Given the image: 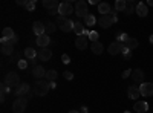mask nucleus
Returning <instances> with one entry per match:
<instances>
[{
	"instance_id": "1",
	"label": "nucleus",
	"mask_w": 153,
	"mask_h": 113,
	"mask_svg": "<svg viewBox=\"0 0 153 113\" xmlns=\"http://www.w3.org/2000/svg\"><path fill=\"white\" fill-rule=\"evenodd\" d=\"M49 90H51V83L46 78L35 81V84H34V95H37V96H46Z\"/></svg>"
},
{
	"instance_id": "2",
	"label": "nucleus",
	"mask_w": 153,
	"mask_h": 113,
	"mask_svg": "<svg viewBox=\"0 0 153 113\" xmlns=\"http://www.w3.org/2000/svg\"><path fill=\"white\" fill-rule=\"evenodd\" d=\"M57 24H58V28H60L63 32H71V31H74L75 21H72L71 18H66V17L60 16L58 20H57Z\"/></svg>"
},
{
	"instance_id": "3",
	"label": "nucleus",
	"mask_w": 153,
	"mask_h": 113,
	"mask_svg": "<svg viewBox=\"0 0 153 113\" xmlns=\"http://www.w3.org/2000/svg\"><path fill=\"white\" fill-rule=\"evenodd\" d=\"M26 106H28V98H17L14 103H12V112L14 113H23L26 110Z\"/></svg>"
},
{
	"instance_id": "4",
	"label": "nucleus",
	"mask_w": 153,
	"mask_h": 113,
	"mask_svg": "<svg viewBox=\"0 0 153 113\" xmlns=\"http://www.w3.org/2000/svg\"><path fill=\"white\" fill-rule=\"evenodd\" d=\"M118 21V17L117 16H112V14H107V16H101L98 18V24L101 28H110L113 23Z\"/></svg>"
},
{
	"instance_id": "5",
	"label": "nucleus",
	"mask_w": 153,
	"mask_h": 113,
	"mask_svg": "<svg viewBox=\"0 0 153 113\" xmlns=\"http://www.w3.org/2000/svg\"><path fill=\"white\" fill-rule=\"evenodd\" d=\"M5 84L9 86V87H19L20 86V77H19V73L16 72H9L6 73V77H5Z\"/></svg>"
},
{
	"instance_id": "6",
	"label": "nucleus",
	"mask_w": 153,
	"mask_h": 113,
	"mask_svg": "<svg viewBox=\"0 0 153 113\" xmlns=\"http://www.w3.org/2000/svg\"><path fill=\"white\" fill-rule=\"evenodd\" d=\"M89 14V11H87V3L83 2V0H80V2H76L75 3V16L76 17H86Z\"/></svg>"
},
{
	"instance_id": "7",
	"label": "nucleus",
	"mask_w": 153,
	"mask_h": 113,
	"mask_svg": "<svg viewBox=\"0 0 153 113\" xmlns=\"http://www.w3.org/2000/svg\"><path fill=\"white\" fill-rule=\"evenodd\" d=\"M72 12H75V6H72L71 2H61L60 3V16L66 17V16H71Z\"/></svg>"
},
{
	"instance_id": "8",
	"label": "nucleus",
	"mask_w": 153,
	"mask_h": 113,
	"mask_svg": "<svg viewBox=\"0 0 153 113\" xmlns=\"http://www.w3.org/2000/svg\"><path fill=\"white\" fill-rule=\"evenodd\" d=\"M14 93L17 95V98H22V96H25V95H29L31 93V86L28 84V83H22L19 87H16L14 89Z\"/></svg>"
},
{
	"instance_id": "9",
	"label": "nucleus",
	"mask_w": 153,
	"mask_h": 113,
	"mask_svg": "<svg viewBox=\"0 0 153 113\" xmlns=\"http://www.w3.org/2000/svg\"><path fill=\"white\" fill-rule=\"evenodd\" d=\"M139 92L141 96H153V83H143L139 86Z\"/></svg>"
},
{
	"instance_id": "10",
	"label": "nucleus",
	"mask_w": 153,
	"mask_h": 113,
	"mask_svg": "<svg viewBox=\"0 0 153 113\" xmlns=\"http://www.w3.org/2000/svg\"><path fill=\"white\" fill-rule=\"evenodd\" d=\"M121 51H123V43H120L118 40L113 41V43H110L109 47H107V52H109L110 55H118V54H121Z\"/></svg>"
},
{
	"instance_id": "11",
	"label": "nucleus",
	"mask_w": 153,
	"mask_h": 113,
	"mask_svg": "<svg viewBox=\"0 0 153 113\" xmlns=\"http://www.w3.org/2000/svg\"><path fill=\"white\" fill-rule=\"evenodd\" d=\"M32 31H34V34H35L37 37L45 35V34H46V26H45V23H42V21H34Z\"/></svg>"
},
{
	"instance_id": "12",
	"label": "nucleus",
	"mask_w": 153,
	"mask_h": 113,
	"mask_svg": "<svg viewBox=\"0 0 153 113\" xmlns=\"http://www.w3.org/2000/svg\"><path fill=\"white\" fill-rule=\"evenodd\" d=\"M144 78H146V73H144L141 69H135V70H132V80H133L135 83L143 84V83H144Z\"/></svg>"
},
{
	"instance_id": "13",
	"label": "nucleus",
	"mask_w": 153,
	"mask_h": 113,
	"mask_svg": "<svg viewBox=\"0 0 153 113\" xmlns=\"http://www.w3.org/2000/svg\"><path fill=\"white\" fill-rule=\"evenodd\" d=\"M49 43H51V38L48 37V34H45V35H40V37H37V40H35V44H37L38 47H42V49L48 47V46H49Z\"/></svg>"
},
{
	"instance_id": "14",
	"label": "nucleus",
	"mask_w": 153,
	"mask_h": 113,
	"mask_svg": "<svg viewBox=\"0 0 153 113\" xmlns=\"http://www.w3.org/2000/svg\"><path fill=\"white\" fill-rule=\"evenodd\" d=\"M75 47L80 49V51H84V49L87 47V37L84 35H80L75 38Z\"/></svg>"
},
{
	"instance_id": "15",
	"label": "nucleus",
	"mask_w": 153,
	"mask_h": 113,
	"mask_svg": "<svg viewBox=\"0 0 153 113\" xmlns=\"http://www.w3.org/2000/svg\"><path fill=\"white\" fill-rule=\"evenodd\" d=\"M32 77L37 78V80H42L43 77H46V70L43 66H34L32 69Z\"/></svg>"
},
{
	"instance_id": "16",
	"label": "nucleus",
	"mask_w": 153,
	"mask_h": 113,
	"mask_svg": "<svg viewBox=\"0 0 153 113\" xmlns=\"http://www.w3.org/2000/svg\"><path fill=\"white\" fill-rule=\"evenodd\" d=\"M133 110L138 113H146V112H149V104L146 101H136L133 106Z\"/></svg>"
},
{
	"instance_id": "17",
	"label": "nucleus",
	"mask_w": 153,
	"mask_h": 113,
	"mask_svg": "<svg viewBox=\"0 0 153 113\" xmlns=\"http://www.w3.org/2000/svg\"><path fill=\"white\" fill-rule=\"evenodd\" d=\"M123 46L124 47H127L129 51H133V49H136L138 46H139V41L136 40V38H132V37H129L124 43H123Z\"/></svg>"
},
{
	"instance_id": "18",
	"label": "nucleus",
	"mask_w": 153,
	"mask_h": 113,
	"mask_svg": "<svg viewBox=\"0 0 153 113\" xmlns=\"http://www.w3.org/2000/svg\"><path fill=\"white\" fill-rule=\"evenodd\" d=\"M98 12H100L101 16H107V14H110V12H112V6L107 2H101L98 5Z\"/></svg>"
},
{
	"instance_id": "19",
	"label": "nucleus",
	"mask_w": 153,
	"mask_h": 113,
	"mask_svg": "<svg viewBox=\"0 0 153 113\" xmlns=\"http://www.w3.org/2000/svg\"><path fill=\"white\" fill-rule=\"evenodd\" d=\"M127 96H129L130 99H136L141 96V92H139V87L136 86H130L129 89H127Z\"/></svg>"
},
{
	"instance_id": "20",
	"label": "nucleus",
	"mask_w": 153,
	"mask_h": 113,
	"mask_svg": "<svg viewBox=\"0 0 153 113\" xmlns=\"http://www.w3.org/2000/svg\"><path fill=\"white\" fill-rule=\"evenodd\" d=\"M19 38H17V35L16 37H12V38H2L0 40V43H2V47H14L17 44Z\"/></svg>"
},
{
	"instance_id": "21",
	"label": "nucleus",
	"mask_w": 153,
	"mask_h": 113,
	"mask_svg": "<svg viewBox=\"0 0 153 113\" xmlns=\"http://www.w3.org/2000/svg\"><path fill=\"white\" fill-rule=\"evenodd\" d=\"M51 57H52V51H51V49H48V47L40 49V52H38V58H40L42 61H49Z\"/></svg>"
},
{
	"instance_id": "22",
	"label": "nucleus",
	"mask_w": 153,
	"mask_h": 113,
	"mask_svg": "<svg viewBox=\"0 0 153 113\" xmlns=\"http://www.w3.org/2000/svg\"><path fill=\"white\" fill-rule=\"evenodd\" d=\"M37 57H38V54H37V51L34 47H26V49H25V58H26V60L34 61Z\"/></svg>"
},
{
	"instance_id": "23",
	"label": "nucleus",
	"mask_w": 153,
	"mask_h": 113,
	"mask_svg": "<svg viewBox=\"0 0 153 113\" xmlns=\"http://www.w3.org/2000/svg\"><path fill=\"white\" fill-rule=\"evenodd\" d=\"M42 5H43L46 9H49V11H52V9H57V8H60V3L57 2V0H43V2H42Z\"/></svg>"
},
{
	"instance_id": "24",
	"label": "nucleus",
	"mask_w": 153,
	"mask_h": 113,
	"mask_svg": "<svg viewBox=\"0 0 153 113\" xmlns=\"http://www.w3.org/2000/svg\"><path fill=\"white\" fill-rule=\"evenodd\" d=\"M136 14H138L139 17H147V14H149V8H147V5H144V3H138V5H136Z\"/></svg>"
},
{
	"instance_id": "25",
	"label": "nucleus",
	"mask_w": 153,
	"mask_h": 113,
	"mask_svg": "<svg viewBox=\"0 0 153 113\" xmlns=\"http://www.w3.org/2000/svg\"><path fill=\"white\" fill-rule=\"evenodd\" d=\"M91 49H92V52L95 55H101V54H103V51H104V46L101 44L100 41H95V43L91 44Z\"/></svg>"
},
{
	"instance_id": "26",
	"label": "nucleus",
	"mask_w": 153,
	"mask_h": 113,
	"mask_svg": "<svg viewBox=\"0 0 153 113\" xmlns=\"http://www.w3.org/2000/svg\"><path fill=\"white\" fill-rule=\"evenodd\" d=\"M83 20H84V24H86V26H94L95 23H98V20L95 18V16H94V14H87Z\"/></svg>"
},
{
	"instance_id": "27",
	"label": "nucleus",
	"mask_w": 153,
	"mask_h": 113,
	"mask_svg": "<svg viewBox=\"0 0 153 113\" xmlns=\"http://www.w3.org/2000/svg\"><path fill=\"white\" fill-rule=\"evenodd\" d=\"M0 90H2V93H0V96H2V98H0V101L3 103L5 99H6V95L11 92V87H9V86H6V84L3 83L2 86H0Z\"/></svg>"
},
{
	"instance_id": "28",
	"label": "nucleus",
	"mask_w": 153,
	"mask_h": 113,
	"mask_svg": "<svg viewBox=\"0 0 153 113\" xmlns=\"http://www.w3.org/2000/svg\"><path fill=\"white\" fill-rule=\"evenodd\" d=\"M57 77H58V73H57V70H54V69H51V70H46V80L49 81V83H52V81H55L57 80Z\"/></svg>"
},
{
	"instance_id": "29",
	"label": "nucleus",
	"mask_w": 153,
	"mask_h": 113,
	"mask_svg": "<svg viewBox=\"0 0 153 113\" xmlns=\"http://www.w3.org/2000/svg\"><path fill=\"white\" fill-rule=\"evenodd\" d=\"M84 26H83V23L81 21H75V24H74V32L76 34V35H83V32H84Z\"/></svg>"
},
{
	"instance_id": "30",
	"label": "nucleus",
	"mask_w": 153,
	"mask_h": 113,
	"mask_svg": "<svg viewBox=\"0 0 153 113\" xmlns=\"http://www.w3.org/2000/svg\"><path fill=\"white\" fill-rule=\"evenodd\" d=\"M132 12H136V5H135L133 2H127V3H126V9H124V14L130 16Z\"/></svg>"
},
{
	"instance_id": "31",
	"label": "nucleus",
	"mask_w": 153,
	"mask_h": 113,
	"mask_svg": "<svg viewBox=\"0 0 153 113\" xmlns=\"http://www.w3.org/2000/svg\"><path fill=\"white\" fill-rule=\"evenodd\" d=\"M126 0H117L115 2V11L117 12H124V9H126Z\"/></svg>"
},
{
	"instance_id": "32",
	"label": "nucleus",
	"mask_w": 153,
	"mask_h": 113,
	"mask_svg": "<svg viewBox=\"0 0 153 113\" xmlns=\"http://www.w3.org/2000/svg\"><path fill=\"white\" fill-rule=\"evenodd\" d=\"M12 37H16V34L11 28H5L2 31V38H12Z\"/></svg>"
},
{
	"instance_id": "33",
	"label": "nucleus",
	"mask_w": 153,
	"mask_h": 113,
	"mask_svg": "<svg viewBox=\"0 0 153 113\" xmlns=\"http://www.w3.org/2000/svg\"><path fill=\"white\" fill-rule=\"evenodd\" d=\"M45 26H46V34H54L55 29H57L55 23H52V21H46V23H45Z\"/></svg>"
},
{
	"instance_id": "34",
	"label": "nucleus",
	"mask_w": 153,
	"mask_h": 113,
	"mask_svg": "<svg viewBox=\"0 0 153 113\" xmlns=\"http://www.w3.org/2000/svg\"><path fill=\"white\" fill-rule=\"evenodd\" d=\"M25 8H26L29 12H31V11H34V9H35V0H28L26 5H25Z\"/></svg>"
},
{
	"instance_id": "35",
	"label": "nucleus",
	"mask_w": 153,
	"mask_h": 113,
	"mask_svg": "<svg viewBox=\"0 0 153 113\" xmlns=\"http://www.w3.org/2000/svg\"><path fill=\"white\" fill-rule=\"evenodd\" d=\"M98 38H100V34H98L97 31H91V35H89V40H92V43H95V41H98Z\"/></svg>"
},
{
	"instance_id": "36",
	"label": "nucleus",
	"mask_w": 153,
	"mask_h": 113,
	"mask_svg": "<svg viewBox=\"0 0 153 113\" xmlns=\"http://www.w3.org/2000/svg\"><path fill=\"white\" fill-rule=\"evenodd\" d=\"M17 66H19V69H26L28 67V61L26 60H19V63H17Z\"/></svg>"
},
{
	"instance_id": "37",
	"label": "nucleus",
	"mask_w": 153,
	"mask_h": 113,
	"mask_svg": "<svg viewBox=\"0 0 153 113\" xmlns=\"http://www.w3.org/2000/svg\"><path fill=\"white\" fill-rule=\"evenodd\" d=\"M61 63H63V64H69V63H71V57L68 54H63L61 55Z\"/></svg>"
},
{
	"instance_id": "38",
	"label": "nucleus",
	"mask_w": 153,
	"mask_h": 113,
	"mask_svg": "<svg viewBox=\"0 0 153 113\" xmlns=\"http://www.w3.org/2000/svg\"><path fill=\"white\" fill-rule=\"evenodd\" d=\"M12 51H14V47H2V54L3 55H11Z\"/></svg>"
},
{
	"instance_id": "39",
	"label": "nucleus",
	"mask_w": 153,
	"mask_h": 113,
	"mask_svg": "<svg viewBox=\"0 0 153 113\" xmlns=\"http://www.w3.org/2000/svg\"><path fill=\"white\" fill-rule=\"evenodd\" d=\"M63 77H65L66 80H74V73L69 72V70H66V72H63Z\"/></svg>"
},
{
	"instance_id": "40",
	"label": "nucleus",
	"mask_w": 153,
	"mask_h": 113,
	"mask_svg": "<svg viewBox=\"0 0 153 113\" xmlns=\"http://www.w3.org/2000/svg\"><path fill=\"white\" fill-rule=\"evenodd\" d=\"M121 77H123L124 80H126V78H129V77H132V70H130V69H126V70L123 72Z\"/></svg>"
},
{
	"instance_id": "41",
	"label": "nucleus",
	"mask_w": 153,
	"mask_h": 113,
	"mask_svg": "<svg viewBox=\"0 0 153 113\" xmlns=\"http://www.w3.org/2000/svg\"><path fill=\"white\" fill-rule=\"evenodd\" d=\"M55 87H57V84H55V81H52L51 83V89H55Z\"/></svg>"
},
{
	"instance_id": "42",
	"label": "nucleus",
	"mask_w": 153,
	"mask_h": 113,
	"mask_svg": "<svg viewBox=\"0 0 153 113\" xmlns=\"http://www.w3.org/2000/svg\"><path fill=\"white\" fill-rule=\"evenodd\" d=\"M89 3H91V5H95V3H98V0H91ZM98 5H100V3H98Z\"/></svg>"
},
{
	"instance_id": "43",
	"label": "nucleus",
	"mask_w": 153,
	"mask_h": 113,
	"mask_svg": "<svg viewBox=\"0 0 153 113\" xmlns=\"http://www.w3.org/2000/svg\"><path fill=\"white\" fill-rule=\"evenodd\" d=\"M87 112H89L87 107H83V109H81V113H87Z\"/></svg>"
},
{
	"instance_id": "44",
	"label": "nucleus",
	"mask_w": 153,
	"mask_h": 113,
	"mask_svg": "<svg viewBox=\"0 0 153 113\" xmlns=\"http://www.w3.org/2000/svg\"><path fill=\"white\" fill-rule=\"evenodd\" d=\"M147 5H150V6H153V0H149V2H147Z\"/></svg>"
},
{
	"instance_id": "45",
	"label": "nucleus",
	"mask_w": 153,
	"mask_h": 113,
	"mask_svg": "<svg viewBox=\"0 0 153 113\" xmlns=\"http://www.w3.org/2000/svg\"><path fill=\"white\" fill-rule=\"evenodd\" d=\"M69 113H81V112H78V110H71Z\"/></svg>"
},
{
	"instance_id": "46",
	"label": "nucleus",
	"mask_w": 153,
	"mask_h": 113,
	"mask_svg": "<svg viewBox=\"0 0 153 113\" xmlns=\"http://www.w3.org/2000/svg\"><path fill=\"white\" fill-rule=\"evenodd\" d=\"M150 43H152V44H153V34H152V35H150Z\"/></svg>"
},
{
	"instance_id": "47",
	"label": "nucleus",
	"mask_w": 153,
	"mask_h": 113,
	"mask_svg": "<svg viewBox=\"0 0 153 113\" xmlns=\"http://www.w3.org/2000/svg\"><path fill=\"white\" fill-rule=\"evenodd\" d=\"M124 113H132V112H124Z\"/></svg>"
}]
</instances>
